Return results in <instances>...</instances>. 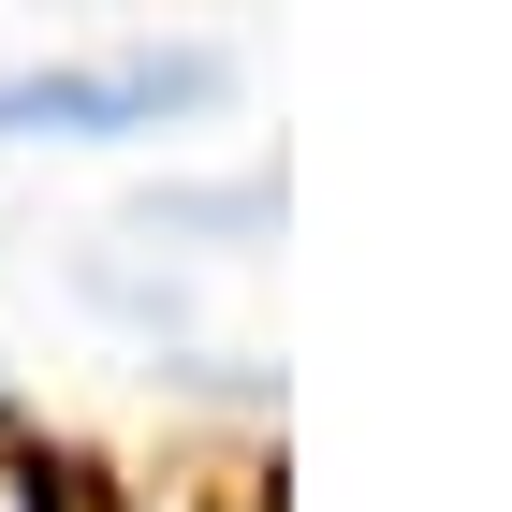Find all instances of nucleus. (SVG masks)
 I'll use <instances>...</instances> for the list:
<instances>
[{
    "label": "nucleus",
    "mask_w": 512,
    "mask_h": 512,
    "mask_svg": "<svg viewBox=\"0 0 512 512\" xmlns=\"http://www.w3.org/2000/svg\"><path fill=\"white\" fill-rule=\"evenodd\" d=\"M176 103H220V59L205 44H132V59H44V74H0V132H161Z\"/></svg>",
    "instance_id": "1"
}]
</instances>
